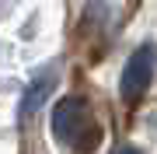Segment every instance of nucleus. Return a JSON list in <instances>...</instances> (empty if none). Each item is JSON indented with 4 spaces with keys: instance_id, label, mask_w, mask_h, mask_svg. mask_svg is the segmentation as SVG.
Instances as JSON below:
<instances>
[{
    "instance_id": "7ed1b4c3",
    "label": "nucleus",
    "mask_w": 157,
    "mask_h": 154,
    "mask_svg": "<svg viewBox=\"0 0 157 154\" xmlns=\"http://www.w3.org/2000/svg\"><path fill=\"white\" fill-rule=\"evenodd\" d=\"M49 91H52V77H49V74H45V77L39 81V84H32L28 91H25L21 112H17V116H21V123H25V119H32V116H35V109H39V105L45 102V95H49Z\"/></svg>"
},
{
    "instance_id": "20e7f679",
    "label": "nucleus",
    "mask_w": 157,
    "mask_h": 154,
    "mask_svg": "<svg viewBox=\"0 0 157 154\" xmlns=\"http://www.w3.org/2000/svg\"><path fill=\"white\" fill-rule=\"evenodd\" d=\"M119 154H140V151H133V147H122V151H119Z\"/></svg>"
},
{
    "instance_id": "f03ea898",
    "label": "nucleus",
    "mask_w": 157,
    "mask_h": 154,
    "mask_svg": "<svg viewBox=\"0 0 157 154\" xmlns=\"http://www.w3.org/2000/svg\"><path fill=\"white\" fill-rule=\"evenodd\" d=\"M154 63H157V46H154V42H143V46H136L133 53H129V60H126V67H122V81H119L122 98L136 102V98L150 88Z\"/></svg>"
},
{
    "instance_id": "f257e3e1",
    "label": "nucleus",
    "mask_w": 157,
    "mask_h": 154,
    "mask_svg": "<svg viewBox=\"0 0 157 154\" xmlns=\"http://www.w3.org/2000/svg\"><path fill=\"white\" fill-rule=\"evenodd\" d=\"M52 133H56L59 144H67V147L77 151V154L94 151L98 140H101L98 119L91 116L87 102L77 98V95H67V98L56 102V109H52Z\"/></svg>"
}]
</instances>
